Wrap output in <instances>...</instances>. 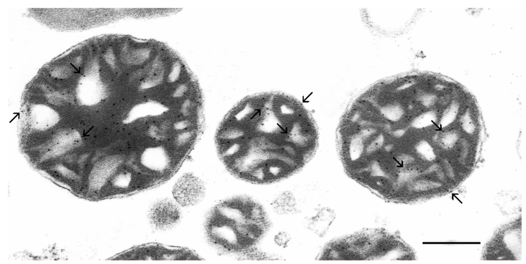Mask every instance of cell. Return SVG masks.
Returning a JSON list of instances; mask_svg holds the SVG:
<instances>
[{
  "label": "cell",
  "instance_id": "cell-7",
  "mask_svg": "<svg viewBox=\"0 0 526 264\" xmlns=\"http://www.w3.org/2000/svg\"><path fill=\"white\" fill-rule=\"evenodd\" d=\"M200 129L194 128L175 132L169 144L176 151L187 155L198 137Z\"/></svg>",
  "mask_w": 526,
  "mask_h": 264
},
{
  "label": "cell",
  "instance_id": "cell-8",
  "mask_svg": "<svg viewBox=\"0 0 526 264\" xmlns=\"http://www.w3.org/2000/svg\"><path fill=\"white\" fill-rule=\"evenodd\" d=\"M271 205L276 213L286 215L291 213L295 209L296 201L291 193L285 192L278 195Z\"/></svg>",
  "mask_w": 526,
  "mask_h": 264
},
{
  "label": "cell",
  "instance_id": "cell-1",
  "mask_svg": "<svg viewBox=\"0 0 526 264\" xmlns=\"http://www.w3.org/2000/svg\"><path fill=\"white\" fill-rule=\"evenodd\" d=\"M314 120L295 98L280 93L252 95L226 115L215 135L218 155L242 180L270 184L298 172L317 146Z\"/></svg>",
  "mask_w": 526,
  "mask_h": 264
},
{
  "label": "cell",
  "instance_id": "cell-10",
  "mask_svg": "<svg viewBox=\"0 0 526 264\" xmlns=\"http://www.w3.org/2000/svg\"><path fill=\"white\" fill-rule=\"evenodd\" d=\"M275 241L281 247H285L289 242L290 238L289 235L284 232H280L275 236Z\"/></svg>",
  "mask_w": 526,
  "mask_h": 264
},
{
  "label": "cell",
  "instance_id": "cell-6",
  "mask_svg": "<svg viewBox=\"0 0 526 264\" xmlns=\"http://www.w3.org/2000/svg\"><path fill=\"white\" fill-rule=\"evenodd\" d=\"M181 218V213L178 205L167 199L156 202L148 212L151 224L155 229L161 231L172 229L179 223Z\"/></svg>",
  "mask_w": 526,
  "mask_h": 264
},
{
  "label": "cell",
  "instance_id": "cell-2",
  "mask_svg": "<svg viewBox=\"0 0 526 264\" xmlns=\"http://www.w3.org/2000/svg\"><path fill=\"white\" fill-rule=\"evenodd\" d=\"M269 227L263 207L252 198L239 196L223 200L210 210L205 231L209 242L218 250L243 254L256 247Z\"/></svg>",
  "mask_w": 526,
  "mask_h": 264
},
{
  "label": "cell",
  "instance_id": "cell-4",
  "mask_svg": "<svg viewBox=\"0 0 526 264\" xmlns=\"http://www.w3.org/2000/svg\"><path fill=\"white\" fill-rule=\"evenodd\" d=\"M122 260H200L202 258L186 248L157 243L138 245L112 258Z\"/></svg>",
  "mask_w": 526,
  "mask_h": 264
},
{
  "label": "cell",
  "instance_id": "cell-3",
  "mask_svg": "<svg viewBox=\"0 0 526 264\" xmlns=\"http://www.w3.org/2000/svg\"><path fill=\"white\" fill-rule=\"evenodd\" d=\"M412 255L400 235L382 228L364 229L327 243L320 260H396Z\"/></svg>",
  "mask_w": 526,
  "mask_h": 264
},
{
  "label": "cell",
  "instance_id": "cell-9",
  "mask_svg": "<svg viewBox=\"0 0 526 264\" xmlns=\"http://www.w3.org/2000/svg\"><path fill=\"white\" fill-rule=\"evenodd\" d=\"M333 214L330 210L322 209L317 215L312 219L310 227L315 233L322 235L327 230V228L333 220Z\"/></svg>",
  "mask_w": 526,
  "mask_h": 264
},
{
  "label": "cell",
  "instance_id": "cell-5",
  "mask_svg": "<svg viewBox=\"0 0 526 264\" xmlns=\"http://www.w3.org/2000/svg\"><path fill=\"white\" fill-rule=\"evenodd\" d=\"M205 187L202 181L192 173L182 175L173 189V195L176 202L182 207L197 205L203 198Z\"/></svg>",
  "mask_w": 526,
  "mask_h": 264
}]
</instances>
